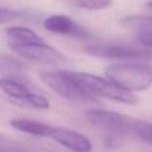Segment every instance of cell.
I'll return each instance as SVG.
<instances>
[{
    "mask_svg": "<svg viewBox=\"0 0 152 152\" xmlns=\"http://www.w3.org/2000/svg\"><path fill=\"white\" fill-rule=\"evenodd\" d=\"M106 78L118 87L139 93L152 87V66L137 60H127L109 64L104 69Z\"/></svg>",
    "mask_w": 152,
    "mask_h": 152,
    "instance_id": "obj_1",
    "label": "cell"
},
{
    "mask_svg": "<svg viewBox=\"0 0 152 152\" xmlns=\"http://www.w3.org/2000/svg\"><path fill=\"white\" fill-rule=\"evenodd\" d=\"M70 73L73 76V79L79 84V87L96 99H109V100L119 102L124 104H136L139 102L134 93L118 87L107 78H102V76L85 73V72L70 70Z\"/></svg>",
    "mask_w": 152,
    "mask_h": 152,
    "instance_id": "obj_2",
    "label": "cell"
},
{
    "mask_svg": "<svg viewBox=\"0 0 152 152\" xmlns=\"http://www.w3.org/2000/svg\"><path fill=\"white\" fill-rule=\"evenodd\" d=\"M40 79L60 97L73 102V103H94L96 97L88 94L85 90L79 87V84L73 79L70 70H46L40 73Z\"/></svg>",
    "mask_w": 152,
    "mask_h": 152,
    "instance_id": "obj_3",
    "label": "cell"
},
{
    "mask_svg": "<svg viewBox=\"0 0 152 152\" xmlns=\"http://www.w3.org/2000/svg\"><path fill=\"white\" fill-rule=\"evenodd\" d=\"M0 90L20 106H26L34 110L49 109L48 99L39 93H34L28 87V84H26L20 76H5V78H0Z\"/></svg>",
    "mask_w": 152,
    "mask_h": 152,
    "instance_id": "obj_4",
    "label": "cell"
},
{
    "mask_svg": "<svg viewBox=\"0 0 152 152\" xmlns=\"http://www.w3.org/2000/svg\"><path fill=\"white\" fill-rule=\"evenodd\" d=\"M87 121L102 130L103 133L115 137H122V136H133V127L134 121L127 115L112 112V110H102V109H91L85 112Z\"/></svg>",
    "mask_w": 152,
    "mask_h": 152,
    "instance_id": "obj_5",
    "label": "cell"
},
{
    "mask_svg": "<svg viewBox=\"0 0 152 152\" xmlns=\"http://www.w3.org/2000/svg\"><path fill=\"white\" fill-rule=\"evenodd\" d=\"M36 133H37V137H49L54 142L60 143L61 146L76 151V152H88L93 148L91 140L87 136H84L78 131L64 128V127H54L49 124L45 125V122L39 121V124L36 127Z\"/></svg>",
    "mask_w": 152,
    "mask_h": 152,
    "instance_id": "obj_6",
    "label": "cell"
},
{
    "mask_svg": "<svg viewBox=\"0 0 152 152\" xmlns=\"http://www.w3.org/2000/svg\"><path fill=\"white\" fill-rule=\"evenodd\" d=\"M84 51L94 57L115 60H143L152 57L151 51L127 43H91L87 45Z\"/></svg>",
    "mask_w": 152,
    "mask_h": 152,
    "instance_id": "obj_7",
    "label": "cell"
},
{
    "mask_svg": "<svg viewBox=\"0 0 152 152\" xmlns=\"http://www.w3.org/2000/svg\"><path fill=\"white\" fill-rule=\"evenodd\" d=\"M12 51L30 61L40 63V64H48V66H61L66 64L69 60L64 54L57 51L55 48L46 45L45 42H37V43H28V45H17L11 46Z\"/></svg>",
    "mask_w": 152,
    "mask_h": 152,
    "instance_id": "obj_8",
    "label": "cell"
},
{
    "mask_svg": "<svg viewBox=\"0 0 152 152\" xmlns=\"http://www.w3.org/2000/svg\"><path fill=\"white\" fill-rule=\"evenodd\" d=\"M121 26L134 34L139 45L152 49V17L128 15L121 20Z\"/></svg>",
    "mask_w": 152,
    "mask_h": 152,
    "instance_id": "obj_9",
    "label": "cell"
},
{
    "mask_svg": "<svg viewBox=\"0 0 152 152\" xmlns=\"http://www.w3.org/2000/svg\"><path fill=\"white\" fill-rule=\"evenodd\" d=\"M43 27L54 33V34H63V36H73V37H91V34L76 24L70 17L67 15H51L43 21Z\"/></svg>",
    "mask_w": 152,
    "mask_h": 152,
    "instance_id": "obj_10",
    "label": "cell"
},
{
    "mask_svg": "<svg viewBox=\"0 0 152 152\" xmlns=\"http://www.w3.org/2000/svg\"><path fill=\"white\" fill-rule=\"evenodd\" d=\"M3 33H5V37L8 39V42L11 43V46L43 42V39H42L34 30H31V28H28V27H23V26L8 27Z\"/></svg>",
    "mask_w": 152,
    "mask_h": 152,
    "instance_id": "obj_11",
    "label": "cell"
},
{
    "mask_svg": "<svg viewBox=\"0 0 152 152\" xmlns=\"http://www.w3.org/2000/svg\"><path fill=\"white\" fill-rule=\"evenodd\" d=\"M24 69V64L18 58L6 54H0V73L6 76H21Z\"/></svg>",
    "mask_w": 152,
    "mask_h": 152,
    "instance_id": "obj_12",
    "label": "cell"
},
{
    "mask_svg": "<svg viewBox=\"0 0 152 152\" xmlns=\"http://www.w3.org/2000/svg\"><path fill=\"white\" fill-rule=\"evenodd\" d=\"M133 136L152 146V122L137 121L136 119L134 127H133Z\"/></svg>",
    "mask_w": 152,
    "mask_h": 152,
    "instance_id": "obj_13",
    "label": "cell"
},
{
    "mask_svg": "<svg viewBox=\"0 0 152 152\" xmlns=\"http://www.w3.org/2000/svg\"><path fill=\"white\" fill-rule=\"evenodd\" d=\"M113 0H75V5L87 11H102L107 9Z\"/></svg>",
    "mask_w": 152,
    "mask_h": 152,
    "instance_id": "obj_14",
    "label": "cell"
},
{
    "mask_svg": "<svg viewBox=\"0 0 152 152\" xmlns=\"http://www.w3.org/2000/svg\"><path fill=\"white\" fill-rule=\"evenodd\" d=\"M26 18V14L17 9H8V8H0V24L8 23V21H15Z\"/></svg>",
    "mask_w": 152,
    "mask_h": 152,
    "instance_id": "obj_15",
    "label": "cell"
},
{
    "mask_svg": "<svg viewBox=\"0 0 152 152\" xmlns=\"http://www.w3.org/2000/svg\"><path fill=\"white\" fill-rule=\"evenodd\" d=\"M21 149H24V146L20 145L15 139L0 134V151H21Z\"/></svg>",
    "mask_w": 152,
    "mask_h": 152,
    "instance_id": "obj_16",
    "label": "cell"
},
{
    "mask_svg": "<svg viewBox=\"0 0 152 152\" xmlns=\"http://www.w3.org/2000/svg\"><path fill=\"white\" fill-rule=\"evenodd\" d=\"M148 8H151V9H152V2H149V3H148Z\"/></svg>",
    "mask_w": 152,
    "mask_h": 152,
    "instance_id": "obj_17",
    "label": "cell"
}]
</instances>
